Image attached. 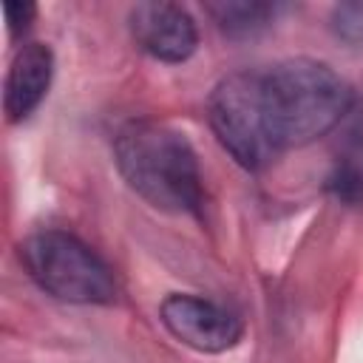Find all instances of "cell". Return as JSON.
I'll list each match as a JSON object with an SVG mask.
<instances>
[{"label":"cell","instance_id":"obj_1","mask_svg":"<svg viewBox=\"0 0 363 363\" xmlns=\"http://www.w3.org/2000/svg\"><path fill=\"white\" fill-rule=\"evenodd\" d=\"M352 102V88L337 71L292 57L224 77L207 108L224 150L241 167L261 170L281 153L340 128Z\"/></svg>","mask_w":363,"mask_h":363},{"label":"cell","instance_id":"obj_2","mask_svg":"<svg viewBox=\"0 0 363 363\" xmlns=\"http://www.w3.org/2000/svg\"><path fill=\"white\" fill-rule=\"evenodd\" d=\"M113 156L122 179L164 213L201 210V173L184 133L159 122H130L116 133Z\"/></svg>","mask_w":363,"mask_h":363},{"label":"cell","instance_id":"obj_3","mask_svg":"<svg viewBox=\"0 0 363 363\" xmlns=\"http://www.w3.org/2000/svg\"><path fill=\"white\" fill-rule=\"evenodd\" d=\"M20 261L31 281L68 303H111L116 281L111 267L77 235L65 230H40L20 244Z\"/></svg>","mask_w":363,"mask_h":363},{"label":"cell","instance_id":"obj_4","mask_svg":"<svg viewBox=\"0 0 363 363\" xmlns=\"http://www.w3.org/2000/svg\"><path fill=\"white\" fill-rule=\"evenodd\" d=\"M159 315L164 329L179 343L204 354H221L238 346L244 335V323L235 312L199 295H182V292L167 295L162 301Z\"/></svg>","mask_w":363,"mask_h":363},{"label":"cell","instance_id":"obj_5","mask_svg":"<svg viewBox=\"0 0 363 363\" xmlns=\"http://www.w3.org/2000/svg\"><path fill=\"white\" fill-rule=\"evenodd\" d=\"M128 26L136 45L162 62H184L199 43L196 23L179 3H136Z\"/></svg>","mask_w":363,"mask_h":363},{"label":"cell","instance_id":"obj_6","mask_svg":"<svg viewBox=\"0 0 363 363\" xmlns=\"http://www.w3.org/2000/svg\"><path fill=\"white\" fill-rule=\"evenodd\" d=\"M51 74H54V54L48 45L26 43L14 54L3 88V111L9 122H20L28 113H34V108L48 94Z\"/></svg>","mask_w":363,"mask_h":363},{"label":"cell","instance_id":"obj_7","mask_svg":"<svg viewBox=\"0 0 363 363\" xmlns=\"http://www.w3.org/2000/svg\"><path fill=\"white\" fill-rule=\"evenodd\" d=\"M207 11L213 14V20L218 23V28L230 37H250L258 34L261 28H267L278 11H284V6L278 3H252V0H221V3H210Z\"/></svg>","mask_w":363,"mask_h":363},{"label":"cell","instance_id":"obj_8","mask_svg":"<svg viewBox=\"0 0 363 363\" xmlns=\"http://www.w3.org/2000/svg\"><path fill=\"white\" fill-rule=\"evenodd\" d=\"M326 187L343 204H363V167L337 159L326 179Z\"/></svg>","mask_w":363,"mask_h":363},{"label":"cell","instance_id":"obj_9","mask_svg":"<svg viewBox=\"0 0 363 363\" xmlns=\"http://www.w3.org/2000/svg\"><path fill=\"white\" fill-rule=\"evenodd\" d=\"M340 136H343L340 142H343L346 156H337V159L363 167V108L346 113V128H343Z\"/></svg>","mask_w":363,"mask_h":363},{"label":"cell","instance_id":"obj_10","mask_svg":"<svg viewBox=\"0 0 363 363\" xmlns=\"http://www.w3.org/2000/svg\"><path fill=\"white\" fill-rule=\"evenodd\" d=\"M335 28L340 37L357 43L363 40V3H349L335 9Z\"/></svg>","mask_w":363,"mask_h":363},{"label":"cell","instance_id":"obj_11","mask_svg":"<svg viewBox=\"0 0 363 363\" xmlns=\"http://www.w3.org/2000/svg\"><path fill=\"white\" fill-rule=\"evenodd\" d=\"M34 14H37V6L34 3H6L3 6V17H6V26H9L11 34L26 31L31 26Z\"/></svg>","mask_w":363,"mask_h":363}]
</instances>
